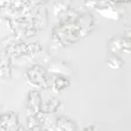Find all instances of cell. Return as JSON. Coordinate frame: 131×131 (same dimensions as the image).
<instances>
[{"instance_id": "6da1fadb", "label": "cell", "mask_w": 131, "mask_h": 131, "mask_svg": "<svg viewBox=\"0 0 131 131\" xmlns=\"http://www.w3.org/2000/svg\"><path fill=\"white\" fill-rule=\"evenodd\" d=\"M27 77L29 81L34 84L35 86H42L45 82V71L42 67L35 66L31 70H29V72L27 73Z\"/></svg>"}, {"instance_id": "3957f363", "label": "cell", "mask_w": 131, "mask_h": 131, "mask_svg": "<svg viewBox=\"0 0 131 131\" xmlns=\"http://www.w3.org/2000/svg\"><path fill=\"white\" fill-rule=\"evenodd\" d=\"M122 64V62L118 59V58L116 57V56H114V57H110L108 60V65L110 67H114V69H117V67H119V65Z\"/></svg>"}, {"instance_id": "7a4b0ae2", "label": "cell", "mask_w": 131, "mask_h": 131, "mask_svg": "<svg viewBox=\"0 0 131 131\" xmlns=\"http://www.w3.org/2000/svg\"><path fill=\"white\" fill-rule=\"evenodd\" d=\"M67 86H69V80L65 79L64 77H58L53 81V89L57 92L62 91V89H64Z\"/></svg>"}]
</instances>
